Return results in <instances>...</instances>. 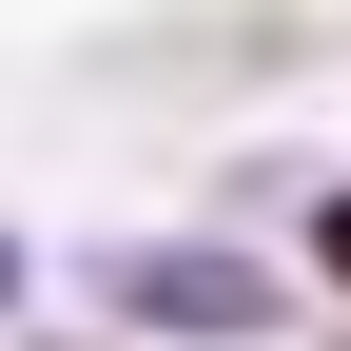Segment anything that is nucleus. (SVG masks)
I'll return each mask as SVG.
<instances>
[{
    "mask_svg": "<svg viewBox=\"0 0 351 351\" xmlns=\"http://www.w3.org/2000/svg\"><path fill=\"white\" fill-rule=\"evenodd\" d=\"M117 313H176V332H254V274H234V254H117Z\"/></svg>",
    "mask_w": 351,
    "mask_h": 351,
    "instance_id": "f257e3e1",
    "label": "nucleus"
},
{
    "mask_svg": "<svg viewBox=\"0 0 351 351\" xmlns=\"http://www.w3.org/2000/svg\"><path fill=\"white\" fill-rule=\"evenodd\" d=\"M313 254H332V274H351V195H332V215H313Z\"/></svg>",
    "mask_w": 351,
    "mask_h": 351,
    "instance_id": "f03ea898",
    "label": "nucleus"
},
{
    "mask_svg": "<svg viewBox=\"0 0 351 351\" xmlns=\"http://www.w3.org/2000/svg\"><path fill=\"white\" fill-rule=\"evenodd\" d=\"M0 293H20V254H0Z\"/></svg>",
    "mask_w": 351,
    "mask_h": 351,
    "instance_id": "7ed1b4c3",
    "label": "nucleus"
}]
</instances>
